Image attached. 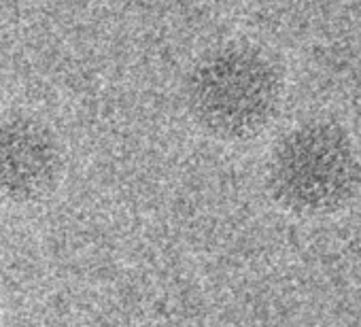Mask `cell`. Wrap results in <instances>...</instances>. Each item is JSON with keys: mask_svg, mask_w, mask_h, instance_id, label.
Listing matches in <instances>:
<instances>
[{"mask_svg": "<svg viewBox=\"0 0 361 327\" xmlns=\"http://www.w3.org/2000/svg\"><path fill=\"white\" fill-rule=\"evenodd\" d=\"M266 179L270 196L287 213L327 217L357 196L361 157L346 128L329 119H310L279 138Z\"/></svg>", "mask_w": 361, "mask_h": 327, "instance_id": "obj_2", "label": "cell"}, {"mask_svg": "<svg viewBox=\"0 0 361 327\" xmlns=\"http://www.w3.org/2000/svg\"><path fill=\"white\" fill-rule=\"evenodd\" d=\"M283 75L272 58L247 43L221 45L202 56L185 83L194 123L215 140L245 142L279 115Z\"/></svg>", "mask_w": 361, "mask_h": 327, "instance_id": "obj_1", "label": "cell"}, {"mask_svg": "<svg viewBox=\"0 0 361 327\" xmlns=\"http://www.w3.org/2000/svg\"><path fill=\"white\" fill-rule=\"evenodd\" d=\"M64 149L56 132L28 113H0V202L32 204L58 187Z\"/></svg>", "mask_w": 361, "mask_h": 327, "instance_id": "obj_3", "label": "cell"}]
</instances>
